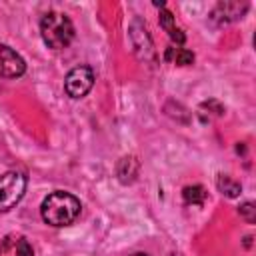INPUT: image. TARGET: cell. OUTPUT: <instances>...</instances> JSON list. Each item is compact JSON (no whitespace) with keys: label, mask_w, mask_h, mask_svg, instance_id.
<instances>
[{"label":"cell","mask_w":256,"mask_h":256,"mask_svg":"<svg viewBox=\"0 0 256 256\" xmlns=\"http://www.w3.org/2000/svg\"><path fill=\"white\" fill-rule=\"evenodd\" d=\"M216 186H218V190H220L224 196H228V198H236V196L242 192L240 182L234 180V178L228 176V174H220L218 180H216Z\"/></svg>","instance_id":"obj_9"},{"label":"cell","mask_w":256,"mask_h":256,"mask_svg":"<svg viewBox=\"0 0 256 256\" xmlns=\"http://www.w3.org/2000/svg\"><path fill=\"white\" fill-rule=\"evenodd\" d=\"M136 176H138V162H136V158H132V156L130 158H122L120 164H118V178H120V182L128 184Z\"/></svg>","instance_id":"obj_8"},{"label":"cell","mask_w":256,"mask_h":256,"mask_svg":"<svg viewBox=\"0 0 256 256\" xmlns=\"http://www.w3.org/2000/svg\"><path fill=\"white\" fill-rule=\"evenodd\" d=\"M238 212H240V216H242L248 224H252V222L256 220V208H254V202H244V204L238 208Z\"/></svg>","instance_id":"obj_12"},{"label":"cell","mask_w":256,"mask_h":256,"mask_svg":"<svg viewBox=\"0 0 256 256\" xmlns=\"http://www.w3.org/2000/svg\"><path fill=\"white\" fill-rule=\"evenodd\" d=\"M182 196H184V202L186 204H192V206H202L208 198V192L204 190V186L200 184H194V186H186L182 190Z\"/></svg>","instance_id":"obj_10"},{"label":"cell","mask_w":256,"mask_h":256,"mask_svg":"<svg viewBox=\"0 0 256 256\" xmlns=\"http://www.w3.org/2000/svg\"><path fill=\"white\" fill-rule=\"evenodd\" d=\"M248 10L246 2H218L210 14V20L218 26L222 24H230L234 20H240Z\"/></svg>","instance_id":"obj_6"},{"label":"cell","mask_w":256,"mask_h":256,"mask_svg":"<svg viewBox=\"0 0 256 256\" xmlns=\"http://www.w3.org/2000/svg\"><path fill=\"white\" fill-rule=\"evenodd\" d=\"M26 70L24 58L6 44H0V76L2 78H18Z\"/></svg>","instance_id":"obj_5"},{"label":"cell","mask_w":256,"mask_h":256,"mask_svg":"<svg viewBox=\"0 0 256 256\" xmlns=\"http://www.w3.org/2000/svg\"><path fill=\"white\" fill-rule=\"evenodd\" d=\"M26 192V176L22 172H6L0 176V212L12 210Z\"/></svg>","instance_id":"obj_3"},{"label":"cell","mask_w":256,"mask_h":256,"mask_svg":"<svg viewBox=\"0 0 256 256\" xmlns=\"http://www.w3.org/2000/svg\"><path fill=\"white\" fill-rule=\"evenodd\" d=\"M94 84V72L90 66H76L64 78V90L70 98H82Z\"/></svg>","instance_id":"obj_4"},{"label":"cell","mask_w":256,"mask_h":256,"mask_svg":"<svg viewBox=\"0 0 256 256\" xmlns=\"http://www.w3.org/2000/svg\"><path fill=\"white\" fill-rule=\"evenodd\" d=\"M160 26L168 32V36H170V40L172 42H176L178 46L180 44H184V40H186V34L176 26V22H174V16L166 10V8H162L160 10Z\"/></svg>","instance_id":"obj_7"},{"label":"cell","mask_w":256,"mask_h":256,"mask_svg":"<svg viewBox=\"0 0 256 256\" xmlns=\"http://www.w3.org/2000/svg\"><path fill=\"white\" fill-rule=\"evenodd\" d=\"M16 256H34V250H32V244L26 240V238H18L16 242V248H14Z\"/></svg>","instance_id":"obj_13"},{"label":"cell","mask_w":256,"mask_h":256,"mask_svg":"<svg viewBox=\"0 0 256 256\" xmlns=\"http://www.w3.org/2000/svg\"><path fill=\"white\" fill-rule=\"evenodd\" d=\"M40 34L48 48L62 50L74 38V26L70 18L62 12H46L40 20Z\"/></svg>","instance_id":"obj_2"},{"label":"cell","mask_w":256,"mask_h":256,"mask_svg":"<svg viewBox=\"0 0 256 256\" xmlns=\"http://www.w3.org/2000/svg\"><path fill=\"white\" fill-rule=\"evenodd\" d=\"M166 60H174L180 66H188V64L194 62V54L190 50H186V48H168Z\"/></svg>","instance_id":"obj_11"},{"label":"cell","mask_w":256,"mask_h":256,"mask_svg":"<svg viewBox=\"0 0 256 256\" xmlns=\"http://www.w3.org/2000/svg\"><path fill=\"white\" fill-rule=\"evenodd\" d=\"M80 210H82L80 200L74 194L62 192V190L48 194L40 206L42 220L50 226H56V228L72 224L80 216Z\"/></svg>","instance_id":"obj_1"},{"label":"cell","mask_w":256,"mask_h":256,"mask_svg":"<svg viewBox=\"0 0 256 256\" xmlns=\"http://www.w3.org/2000/svg\"><path fill=\"white\" fill-rule=\"evenodd\" d=\"M132 256H148V254H144V252H136V254H132Z\"/></svg>","instance_id":"obj_14"}]
</instances>
